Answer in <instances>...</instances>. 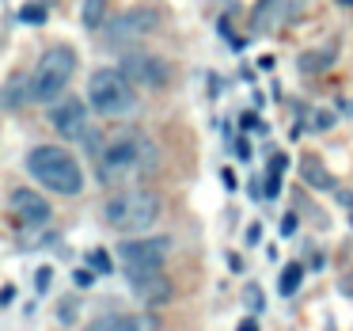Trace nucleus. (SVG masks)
Listing matches in <instances>:
<instances>
[{
  "label": "nucleus",
  "instance_id": "nucleus-9",
  "mask_svg": "<svg viewBox=\"0 0 353 331\" xmlns=\"http://www.w3.org/2000/svg\"><path fill=\"white\" fill-rule=\"evenodd\" d=\"M88 122H92V118H88V103H80V100H61L50 111V126H54L65 141H84Z\"/></svg>",
  "mask_w": 353,
  "mask_h": 331
},
{
  "label": "nucleus",
  "instance_id": "nucleus-19",
  "mask_svg": "<svg viewBox=\"0 0 353 331\" xmlns=\"http://www.w3.org/2000/svg\"><path fill=\"white\" fill-rule=\"evenodd\" d=\"M23 100H27V84L23 80H12L8 92H4V107H19Z\"/></svg>",
  "mask_w": 353,
  "mask_h": 331
},
{
  "label": "nucleus",
  "instance_id": "nucleus-25",
  "mask_svg": "<svg viewBox=\"0 0 353 331\" xmlns=\"http://www.w3.org/2000/svg\"><path fill=\"white\" fill-rule=\"evenodd\" d=\"M88 331H114V316H99V320H92Z\"/></svg>",
  "mask_w": 353,
  "mask_h": 331
},
{
  "label": "nucleus",
  "instance_id": "nucleus-27",
  "mask_svg": "<svg viewBox=\"0 0 353 331\" xmlns=\"http://www.w3.org/2000/svg\"><path fill=\"white\" fill-rule=\"evenodd\" d=\"M12 301H16V285H4V290H0V305H12Z\"/></svg>",
  "mask_w": 353,
  "mask_h": 331
},
{
  "label": "nucleus",
  "instance_id": "nucleus-15",
  "mask_svg": "<svg viewBox=\"0 0 353 331\" xmlns=\"http://www.w3.org/2000/svg\"><path fill=\"white\" fill-rule=\"evenodd\" d=\"M114 331H156L152 316H137V312H122L114 316Z\"/></svg>",
  "mask_w": 353,
  "mask_h": 331
},
{
  "label": "nucleus",
  "instance_id": "nucleus-28",
  "mask_svg": "<svg viewBox=\"0 0 353 331\" xmlns=\"http://www.w3.org/2000/svg\"><path fill=\"white\" fill-rule=\"evenodd\" d=\"M262 236V225H247V244H259Z\"/></svg>",
  "mask_w": 353,
  "mask_h": 331
},
{
  "label": "nucleus",
  "instance_id": "nucleus-14",
  "mask_svg": "<svg viewBox=\"0 0 353 331\" xmlns=\"http://www.w3.org/2000/svg\"><path fill=\"white\" fill-rule=\"evenodd\" d=\"M334 62H338V50H334V46L307 50V54H300V73H307V77H315V73H327Z\"/></svg>",
  "mask_w": 353,
  "mask_h": 331
},
{
  "label": "nucleus",
  "instance_id": "nucleus-3",
  "mask_svg": "<svg viewBox=\"0 0 353 331\" xmlns=\"http://www.w3.org/2000/svg\"><path fill=\"white\" fill-rule=\"evenodd\" d=\"M156 217H160V198L152 191H141V187L110 194L107 206H103V221L114 232H130V236L148 232L156 225Z\"/></svg>",
  "mask_w": 353,
  "mask_h": 331
},
{
  "label": "nucleus",
  "instance_id": "nucleus-23",
  "mask_svg": "<svg viewBox=\"0 0 353 331\" xmlns=\"http://www.w3.org/2000/svg\"><path fill=\"white\" fill-rule=\"evenodd\" d=\"M338 118H334V111H315L312 115V130H330Z\"/></svg>",
  "mask_w": 353,
  "mask_h": 331
},
{
  "label": "nucleus",
  "instance_id": "nucleus-26",
  "mask_svg": "<svg viewBox=\"0 0 353 331\" xmlns=\"http://www.w3.org/2000/svg\"><path fill=\"white\" fill-rule=\"evenodd\" d=\"M232 153H236V156H243V160H247V156H251V141H247V138H239Z\"/></svg>",
  "mask_w": 353,
  "mask_h": 331
},
{
  "label": "nucleus",
  "instance_id": "nucleus-20",
  "mask_svg": "<svg viewBox=\"0 0 353 331\" xmlns=\"http://www.w3.org/2000/svg\"><path fill=\"white\" fill-rule=\"evenodd\" d=\"M88 263L95 267V274H110V270H114V263H110V255L103 252V247H95V252L88 255Z\"/></svg>",
  "mask_w": 353,
  "mask_h": 331
},
{
  "label": "nucleus",
  "instance_id": "nucleus-4",
  "mask_svg": "<svg viewBox=\"0 0 353 331\" xmlns=\"http://www.w3.org/2000/svg\"><path fill=\"white\" fill-rule=\"evenodd\" d=\"M77 73V54L72 46H54L39 57V65L27 77V103H57Z\"/></svg>",
  "mask_w": 353,
  "mask_h": 331
},
{
  "label": "nucleus",
  "instance_id": "nucleus-24",
  "mask_svg": "<svg viewBox=\"0 0 353 331\" xmlns=\"http://www.w3.org/2000/svg\"><path fill=\"white\" fill-rule=\"evenodd\" d=\"M277 191H281V171L270 168L266 171V194H270V198H277Z\"/></svg>",
  "mask_w": 353,
  "mask_h": 331
},
{
  "label": "nucleus",
  "instance_id": "nucleus-29",
  "mask_svg": "<svg viewBox=\"0 0 353 331\" xmlns=\"http://www.w3.org/2000/svg\"><path fill=\"white\" fill-rule=\"evenodd\" d=\"M46 285H50V267H42L39 270V290H46Z\"/></svg>",
  "mask_w": 353,
  "mask_h": 331
},
{
  "label": "nucleus",
  "instance_id": "nucleus-13",
  "mask_svg": "<svg viewBox=\"0 0 353 331\" xmlns=\"http://www.w3.org/2000/svg\"><path fill=\"white\" fill-rule=\"evenodd\" d=\"M300 176H304V183L315 187V191H334V176H330L327 164L315 160V156H304V164H300Z\"/></svg>",
  "mask_w": 353,
  "mask_h": 331
},
{
  "label": "nucleus",
  "instance_id": "nucleus-6",
  "mask_svg": "<svg viewBox=\"0 0 353 331\" xmlns=\"http://www.w3.org/2000/svg\"><path fill=\"white\" fill-rule=\"evenodd\" d=\"M171 255V236H141V240H125L118 263H122L125 278L145 274V270H160L163 259Z\"/></svg>",
  "mask_w": 353,
  "mask_h": 331
},
{
  "label": "nucleus",
  "instance_id": "nucleus-11",
  "mask_svg": "<svg viewBox=\"0 0 353 331\" xmlns=\"http://www.w3.org/2000/svg\"><path fill=\"white\" fill-rule=\"evenodd\" d=\"M292 12H296V0H254V8H251V31L254 35L281 31V27L292 19Z\"/></svg>",
  "mask_w": 353,
  "mask_h": 331
},
{
  "label": "nucleus",
  "instance_id": "nucleus-7",
  "mask_svg": "<svg viewBox=\"0 0 353 331\" xmlns=\"http://www.w3.org/2000/svg\"><path fill=\"white\" fill-rule=\"evenodd\" d=\"M152 31H156V12L152 8H130V12L110 19V27H103V42L110 50H125V46L145 42Z\"/></svg>",
  "mask_w": 353,
  "mask_h": 331
},
{
  "label": "nucleus",
  "instance_id": "nucleus-1",
  "mask_svg": "<svg viewBox=\"0 0 353 331\" xmlns=\"http://www.w3.org/2000/svg\"><path fill=\"white\" fill-rule=\"evenodd\" d=\"M156 160H160V153H156L152 138H145V133H118L95 156V179L103 187H114L122 179L148 176L156 168Z\"/></svg>",
  "mask_w": 353,
  "mask_h": 331
},
{
  "label": "nucleus",
  "instance_id": "nucleus-21",
  "mask_svg": "<svg viewBox=\"0 0 353 331\" xmlns=\"http://www.w3.org/2000/svg\"><path fill=\"white\" fill-rule=\"evenodd\" d=\"M243 297H247V308H251V312H262V305H266V301H262V290L254 282L243 285Z\"/></svg>",
  "mask_w": 353,
  "mask_h": 331
},
{
  "label": "nucleus",
  "instance_id": "nucleus-10",
  "mask_svg": "<svg viewBox=\"0 0 353 331\" xmlns=\"http://www.w3.org/2000/svg\"><path fill=\"white\" fill-rule=\"evenodd\" d=\"M8 206H12V217H16L23 229H42V225L50 221V202L42 198L39 191H31V187H16L12 191V198H8Z\"/></svg>",
  "mask_w": 353,
  "mask_h": 331
},
{
  "label": "nucleus",
  "instance_id": "nucleus-2",
  "mask_svg": "<svg viewBox=\"0 0 353 331\" xmlns=\"http://www.w3.org/2000/svg\"><path fill=\"white\" fill-rule=\"evenodd\" d=\"M27 171H31L46 191L65 194V198H72V194L84 191V171H80L77 156H72L69 149L34 145L31 153H27Z\"/></svg>",
  "mask_w": 353,
  "mask_h": 331
},
{
  "label": "nucleus",
  "instance_id": "nucleus-18",
  "mask_svg": "<svg viewBox=\"0 0 353 331\" xmlns=\"http://www.w3.org/2000/svg\"><path fill=\"white\" fill-rule=\"evenodd\" d=\"M80 316V301L77 297H61V305H57V320L61 323H77Z\"/></svg>",
  "mask_w": 353,
  "mask_h": 331
},
{
  "label": "nucleus",
  "instance_id": "nucleus-16",
  "mask_svg": "<svg viewBox=\"0 0 353 331\" xmlns=\"http://www.w3.org/2000/svg\"><path fill=\"white\" fill-rule=\"evenodd\" d=\"M300 282H304V267H300V263H289V267H285V274H281V285H277V290H281L285 297H292V293L300 290Z\"/></svg>",
  "mask_w": 353,
  "mask_h": 331
},
{
  "label": "nucleus",
  "instance_id": "nucleus-22",
  "mask_svg": "<svg viewBox=\"0 0 353 331\" xmlns=\"http://www.w3.org/2000/svg\"><path fill=\"white\" fill-rule=\"evenodd\" d=\"M19 19H23V23H46V8H39V4H27V8L19 12Z\"/></svg>",
  "mask_w": 353,
  "mask_h": 331
},
{
  "label": "nucleus",
  "instance_id": "nucleus-12",
  "mask_svg": "<svg viewBox=\"0 0 353 331\" xmlns=\"http://www.w3.org/2000/svg\"><path fill=\"white\" fill-rule=\"evenodd\" d=\"M133 293H137L145 305H171V297H175V285H171V278L163 274V270H145V274H133L130 278Z\"/></svg>",
  "mask_w": 353,
  "mask_h": 331
},
{
  "label": "nucleus",
  "instance_id": "nucleus-30",
  "mask_svg": "<svg viewBox=\"0 0 353 331\" xmlns=\"http://www.w3.org/2000/svg\"><path fill=\"white\" fill-rule=\"evenodd\" d=\"M236 331H259V323H254V320H239Z\"/></svg>",
  "mask_w": 353,
  "mask_h": 331
},
{
  "label": "nucleus",
  "instance_id": "nucleus-8",
  "mask_svg": "<svg viewBox=\"0 0 353 331\" xmlns=\"http://www.w3.org/2000/svg\"><path fill=\"white\" fill-rule=\"evenodd\" d=\"M118 69L125 73L133 88H168L171 84V65L156 54H141V50H130L122 54V65Z\"/></svg>",
  "mask_w": 353,
  "mask_h": 331
},
{
  "label": "nucleus",
  "instance_id": "nucleus-5",
  "mask_svg": "<svg viewBox=\"0 0 353 331\" xmlns=\"http://www.w3.org/2000/svg\"><path fill=\"white\" fill-rule=\"evenodd\" d=\"M88 103L99 118H122L137 107V95L122 69H95L88 77Z\"/></svg>",
  "mask_w": 353,
  "mask_h": 331
},
{
  "label": "nucleus",
  "instance_id": "nucleus-17",
  "mask_svg": "<svg viewBox=\"0 0 353 331\" xmlns=\"http://www.w3.org/2000/svg\"><path fill=\"white\" fill-rule=\"evenodd\" d=\"M84 27L88 31L103 27V0H84Z\"/></svg>",
  "mask_w": 353,
  "mask_h": 331
}]
</instances>
